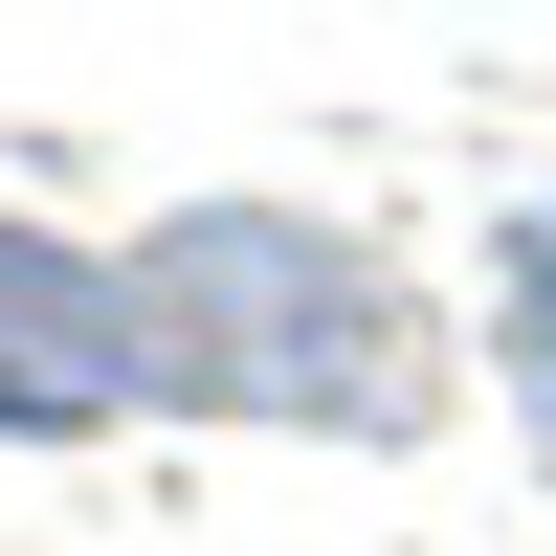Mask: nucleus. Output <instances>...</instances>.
<instances>
[{
    "instance_id": "nucleus-3",
    "label": "nucleus",
    "mask_w": 556,
    "mask_h": 556,
    "mask_svg": "<svg viewBox=\"0 0 556 556\" xmlns=\"http://www.w3.org/2000/svg\"><path fill=\"white\" fill-rule=\"evenodd\" d=\"M513 379H534V424H556V201L513 223Z\"/></svg>"
},
{
    "instance_id": "nucleus-1",
    "label": "nucleus",
    "mask_w": 556,
    "mask_h": 556,
    "mask_svg": "<svg viewBox=\"0 0 556 556\" xmlns=\"http://www.w3.org/2000/svg\"><path fill=\"white\" fill-rule=\"evenodd\" d=\"M134 379L156 401H223V424H356L401 445L424 424V312L379 290V245H334V223L290 201H201L134 245Z\"/></svg>"
},
{
    "instance_id": "nucleus-2",
    "label": "nucleus",
    "mask_w": 556,
    "mask_h": 556,
    "mask_svg": "<svg viewBox=\"0 0 556 556\" xmlns=\"http://www.w3.org/2000/svg\"><path fill=\"white\" fill-rule=\"evenodd\" d=\"M112 401H156L134 379V267L0 223V445H67V424H112Z\"/></svg>"
}]
</instances>
